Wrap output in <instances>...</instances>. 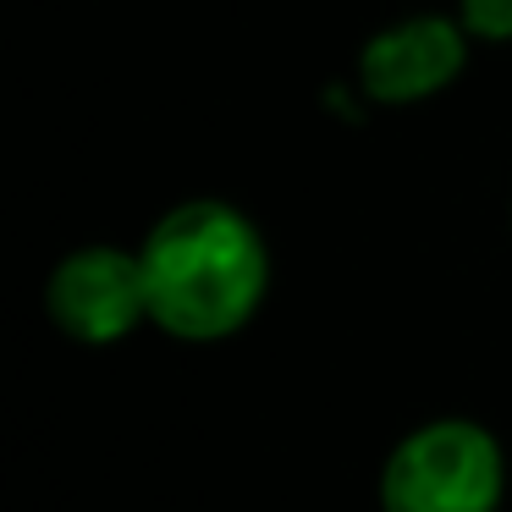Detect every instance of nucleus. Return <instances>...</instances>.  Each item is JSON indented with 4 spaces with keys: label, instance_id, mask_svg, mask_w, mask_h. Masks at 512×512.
I'll return each mask as SVG.
<instances>
[{
    "label": "nucleus",
    "instance_id": "f257e3e1",
    "mask_svg": "<svg viewBox=\"0 0 512 512\" xmlns=\"http://www.w3.org/2000/svg\"><path fill=\"white\" fill-rule=\"evenodd\" d=\"M149 320L182 342H215L254 320L270 281L265 237L232 204H177L144 243Z\"/></svg>",
    "mask_w": 512,
    "mask_h": 512
},
{
    "label": "nucleus",
    "instance_id": "f03ea898",
    "mask_svg": "<svg viewBox=\"0 0 512 512\" xmlns=\"http://www.w3.org/2000/svg\"><path fill=\"white\" fill-rule=\"evenodd\" d=\"M507 463L490 430L435 419L413 430L380 474V512H496Z\"/></svg>",
    "mask_w": 512,
    "mask_h": 512
},
{
    "label": "nucleus",
    "instance_id": "7ed1b4c3",
    "mask_svg": "<svg viewBox=\"0 0 512 512\" xmlns=\"http://www.w3.org/2000/svg\"><path fill=\"white\" fill-rule=\"evenodd\" d=\"M45 309L72 342H122L138 320L149 314V281H144V254L122 248H78L56 265L45 287Z\"/></svg>",
    "mask_w": 512,
    "mask_h": 512
},
{
    "label": "nucleus",
    "instance_id": "20e7f679",
    "mask_svg": "<svg viewBox=\"0 0 512 512\" xmlns=\"http://www.w3.org/2000/svg\"><path fill=\"white\" fill-rule=\"evenodd\" d=\"M468 45L463 28L446 17H408L397 28H380L358 56V83L380 105H413L441 94L463 72Z\"/></svg>",
    "mask_w": 512,
    "mask_h": 512
},
{
    "label": "nucleus",
    "instance_id": "39448f33",
    "mask_svg": "<svg viewBox=\"0 0 512 512\" xmlns=\"http://www.w3.org/2000/svg\"><path fill=\"white\" fill-rule=\"evenodd\" d=\"M463 28L474 39H512V0H463Z\"/></svg>",
    "mask_w": 512,
    "mask_h": 512
}]
</instances>
